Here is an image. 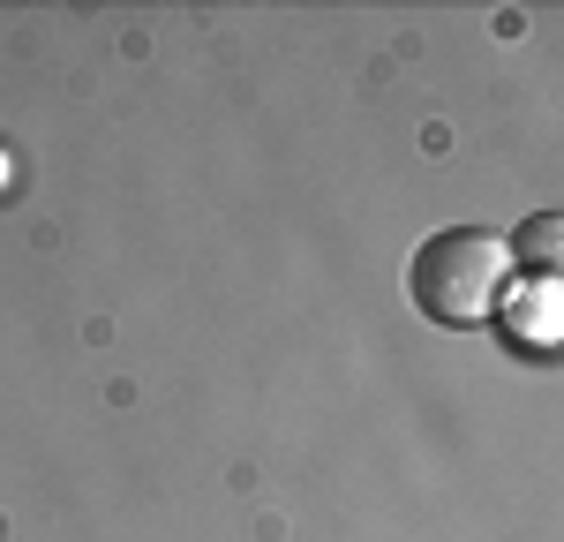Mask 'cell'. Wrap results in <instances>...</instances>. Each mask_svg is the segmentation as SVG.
I'll list each match as a JSON object with an SVG mask.
<instances>
[{
	"instance_id": "cell-2",
	"label": "cell",
	"mask_w": 564,
	"mask_h": 542,
	"mask_svg": "<svg viewBox=\"0 0 564 542\" xmlns=\"http://www.w3.org/2000/svg\"><path fill=\"white\" fill-rule=\"evenodd\" d=\"M557 241H564V226L557 212H534V219L505 241V257H512V271H534V279H550L557 271Z\"/></svg>"
},
{
	"instance_id": "cell-1",
	"label": "cell",
	"mask_w": 564,
	"mask_h": 542,
	"mask_svg": "<svg viewBox=\"0 0 564 542\" xmlns=\"http://www.w3.org/2000/svg\"><path fill=\"white\" fill-rule=\"evenodd\" d=\"M406 294L430 324H481L512 302V257H505V234H481V226H444L414 249L406 264Z\"/></svg>"
}]
</instances>
